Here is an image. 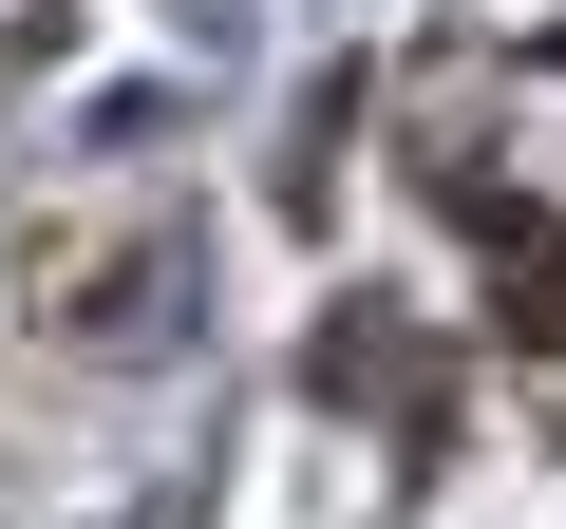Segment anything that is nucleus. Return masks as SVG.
Segmentation results:
<instances>
[{"label": "nucleus", "instance_id": "obj_1", "mask_svg": "<svg viewBox=\"0 0 566 529\" xmlns=\"http://www.w3.org/2000/svg\"><path fill=\"white\" fill-rule=\"evenodd\" d=\"M491 303H510V341H566V227H547V208L491 227Z\"/></svg>", "mask_w": 566, "mask_h": 529}]
</instances>
